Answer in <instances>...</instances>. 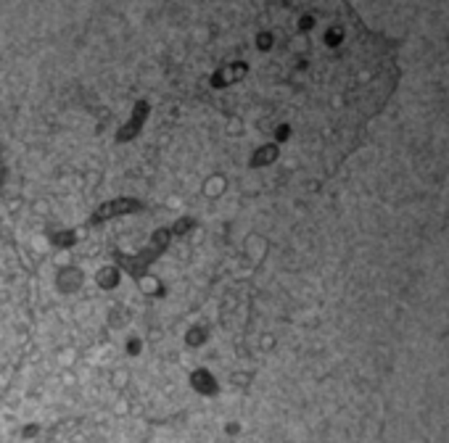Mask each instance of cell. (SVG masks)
<instances>
[{
  "label": "cell",
  "instance_id": "obj_1",
  "mask_svg": "<svg viewBox=\"0 0 449 443\" xmlns=\"http://www.w3.org/2000/svg\"><path fill=\"white\" fill-rule=\"evenodd\" d=\"M193 101L251 143L249 166L328 175L394 90L397 50L346 6H236L182 43Z\"/></svg>",
  "mask_w": 449,
  "mask_h": 443
}]
</instances>
